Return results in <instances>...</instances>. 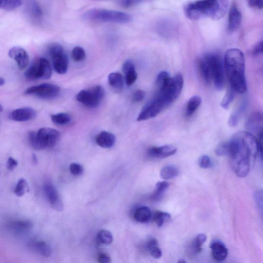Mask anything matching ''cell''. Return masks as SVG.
Masks as SVG:
<instances>
[{"mask_svg": "<svg viewBox=\"0 0 263 263\" xmlns=\"http://www.w3.org/2000/svg\"><path fill=\"white\" fill-rule=\"evenodd\" d=\"M199 164L201 168L208 169L212 166V162L209 156L203 155L200 158Z\"/></svg>", "mask_w": 263, "mask_h": 263, "instance_id": "obj_45", "label": "cell"}, {"mask_svg": "<svg viewBox=\"0 0 263 263\" xmlns=\"http://www.w3.org/2000/svg\"><path fill=\"white\" fill-rule=\"evenodd\" d=\"M224 67L231 88L240 94L245 93L247 86L243 53L237 49L228 50L225 56Z\"/></svg>", "mask_w": 263, "mask_h": 263, "instance_id": "obj_2", "label": "cell"}, {"mask_svg": "<svg viewBox=\"0 0 263 263\" xmlns=\"http://www.w3.org/2000/svg\"><path fill=\"white\" fill-rule=\"evenodd\" d=\"M82 17L86 20L118 24L128 23L132 20V16L125 12L100 9L87 11Z\"/></svg>", "mask_w": 263, "mask_h": 263, "instance_id": "obj_6", "label": "cell"}, {"mask_svg": "<svg viewBox=\"0 0 263 263\" xmlns=\"http://www.w3.org/2000/svg\"><path fill=\"white\" fill-rule=\"evenodd\" d=\"M171 219V215L167 212L157 211L154 217V221L159 227H162Z\"/></svg>", "mask_w": 263, "mask_h": 263, "instance_id": "obj_36", "label": "cell"}, {"mask_svg": "<svg viewBox=\"0 0 263 263\" xmlns=\"http://www.w3.org/2000/svg\"><path fill=\"white\" fill-rule=\"evenodd\" d=\"M207 236L205 234H199L193 243V249L196 253H200L202 250V247L206 241Z\"/></svg>", "mask_w": 263, "mask_h": 263, "instance_id": "obj_39", "label": "cell"}, {"mask_svg": "<svg viewBox=\"0 0 263 263\" xmlns=\"http://www.w3.org/2000/svg\"><path fill=\"white\" fill-rule=\"evenodd\" d=\"M213 257L217 261L225 260L228 255V250L225 245L220 241L215 240L210 245Z\"/></svg>", "mask_w": 263, "mask_h": 263, "instance_id": "obj_19", "label": "cell"}, {"mask_svg": "<svg viewBox=\"0 0 263 263\" xmlns=\"http://www.w3.org/2000/svg\"><path fill=\"white\" fill-rule=\"evenodd\" d=\"M36 115V111L31 108H20L12 111L9 118L15 122H27L33 119Z\"/></svg>", "mask_w": 263, "mask_h": 263, "instance_id": "obj_17", "label": "cell"}, {"mask_svg": "<svg viewBox=\"0 0 263 263\" xmlns=\"http://www.w3.org/2000/svg\"><path fill=\"white\" fill-rule=\"evenodd\" d=\"M200 75L206 84H209L212 80L209 66L205 58H200L197 61Z\"/></svg>", "mask_w": 263, "mask_h": 263, "instance_id": "obj_23", "label": "cell"}, {"mask_svg": "<svg viewBox=\"0 0 263 263\" xmlns=\"http://www.w3.org/2000/svg\"><path fill=\"white\" fill-rule=\"evenodd\" d=\"M69 171L74 176H80L84 172L83 166L79 163L73 162L69 165Z\"/></svg>", "mask_w": 263, "mask_h": 263, "instance_id": "obj_43", "label": "cell"}, {"mask_svg": "<svg viewBox=\"0 0 263 263\" xmlns=\"http://www.w3.org/2000/svg\"><path fill=\"white\" fill-rule=\"evenodd\" d=\"M235 92H236L233 89L231 88L229 89L224 97L223 100L221 103V106L225 109H228L229 106L233 102L235 97Z\"/></svg>", "mask_w": 263, "mask_h": 263, "instance_id": "obj_40", "label": "cell"}, {"mask_svg": "<svg viewBox=\"0 0 263 263\" xmlns=\"http://www.w3.org/2000/svg\"><path fill=\"white\" fill-rule=\"evenodd\" d=\"M5 83V79L3 78H0V84H1V86L4 85Z\"/></svg>", "mask_w": 263, "mask_h": 263, "instance_id": "obj_54", "label": "cell"}, {"mask_svg": "<svg viewBox=\"0 0 263 263\" xmlns=\"http://www.w3.org/2000/svg\"><path fill=\"white\" fill-rule=\"evenodd\" d=\"M169 185V184L165 181L158 182L156 185L155 190L151 197V199L156 202L160 201Z\"/></svg>", "mask_w": 263, "mask_h": 263, "instance_id": "obj_29", "label": "cell"}, {"mask_svg": "<svg viewBox=\"0 0 263 263\" xmlns=\"http://www.w3.org/2000/svg\"><path fill=\"white\" fill-rule=\"evenodd\" d=\"M116 142V137L114 134L107 131L99 133L96 137L97 144L103 148H110Z\"/></svg>", "mask_w": 263, "mask_h": 263, "instance_id": "obj_20", "label": "cell"}, {"mask_svg": "<svg viewBox=\"0 0 263 263\" xmlns=\"http://www.w3.org/2000/svg\"><path fill=\"white\" fill-rule=\"evenodd\" d=\"M105 96L104 87L95 86L91 89L84 90L78 93L76 97L77 101L90 108L98 107Z\"/></svg>", "mask_w": 263, "mask_h": 263, "instance_id": "obj_8", "label": "cell"}, {"mask_svg": "<svg viewBox=\"0 0 263 263\" xmlns=\"http://www.w3.org/2000/svg\"><path fill=\"white\" fill-rule=\"evenodd\" d=\"M158 34L164 38H171L178 34L176 25L169 20H162L156 25Z\"/></svg>", "mask_w": 263, "mask_h": 263, "instance_id": "obj_15", "label": "cell"}, {"mask_svg": "<svg viewBox=\"0 0 263 263\" xmlns=\"http://www.w3.org/2000/svg\"><path fill=\"white\" fill-rule=\"evenodd\" d=\"M123 71L125 74L126 83L128 86H131L135 83L137 79V73L134 64L130 61H127L124 64Z\"/></svg>", "mask_w": 263, "mask_h": 263, "instance_id": "obj_21", "label": "cell"}, {"mask_svg": "<svg viewBox=\"0 0 263 263\" xmlns=\"http://www.w3.org/2000/svg\"><path fill=\"white\" fill-rule=\"evenodd\" d=\"M156 84L159 88L157 94L170 105L180 95L184 85V78L181 73L172 78L168 72L161 71L157 77Z\"/></svg>", "mask_w": 263, "mask_h": 263, "instance_id": "obj_4", "label": "cell"}, {"mask_svg": "<svg viewBox=\"0 0 263 263\" xmlns=\"http://www.w3.org/2000/svg\"><path fill=\"white\" fill-rule=\"evenodd\" d=\"M108 82L113 88L117 90L123 89L124 85V77L119 73H112L109 75Z\"/></svg>", "mask_w": 263, "mask_h": 263, "instance_id": "obj_27", "label": "cell"}, {"mask_svg": "<svg viewBox=\"0 0 263 263\" xmlns=\"http://www.w3.org/2000/svg\"><path fill=\"white\" fill-rule=\"evenodd\" d=\"M247 3L251 8L257 10L263 9V0H247Z\"/></svg>", "mask_w": 263, "mask_h": 263, "instance_id": "obj_46", "label": "cell"}, {"mask_svg": "<svg viewBox=\"0 0 263 263\" xmlns=\"http://www.w3.org/2000/svg\"><path fill=\"white\" fill-rule=\"evenodd\" d=\"M32 248L35 252L45 257L51 256L52 253V249L50 246L43 241L34 242L32 245Z\"/></svg>", "mask_w": 263, "mask_h": 263, "instance_id": "obj_24", "label": "cell"}, {"mask_svg": "<svg viewBox=\"0 0 263 263\" xmlns=\"http://www.w3.org/2000/svg\"><path fill=\"white\" fill-rule=\"evenodd\" d=\"M86 57L85 50L80 46L75 47L71 52V57L76 62H80L84 60Z\"/></svg>", "mask_w": 263, "mask_h": 263, "instance_id": "obj_41", "label": "cell"}, {"mask_svg": "<svg viewBox=\"0 0 263 263\" xmlns=\"http://www.w3.org/2000/svg\"><path fill=\"white\" fill-rule=\"evenodd\" d=\"M242 21L241 13L236 4L234 3L231 6L229 12L228 25L229 31L231 33L236 31L240 28Z\"/></svg>", "mask_w": 263, "mask_h": 263, "instance_id": "obj_18", "label": "cell"}, {"mask_svg": "<svg viewBox=\"0 0 263 263\" xmlns=\"http://www.w3.org/2000/svg\"><path fill=\"white\" fill-rule=\"evenodd\" d=\"M246 128L253 132L259 133L263 128V114L260 113L252 114L246 123Z\"/></svg>", "mask_w": 263, "mask_h": 263, "instance_id": "obj_22", "label": "cell"}, {"mask_svg": "<svg viewBox=\"0 0 263 263\" xmlns=\"http://www.w3.org/2000/svg\"><path fill=\"white\" fill-rule=\"evenodd\" d=\"M70 115L67 113H61L52 115L51 119L56 125L63 126L68 124L71 121Z\"/></svg>", "mask_w": 263, "mask_h": 263, "instance_id": "obj_33", "label": "cell"}, {"mask_svg": "<svg viewBox=\"0 0 263 263\" xmlns=\"http://www.w3.org/2000/svg\"><path fill=\"white\" fill-rule=\"evenodd\" d=\"M245 106L242 105L240 109H238L235 113H234L230 117L228 123L230 126L234 127L235 126L238 121L241 114L242 113V111L244 110Z\"/></svg>", "mask_w": 263, "mask_h": 263, "instance_id": "obj_42", "label": "cell"}, {"mask_svg": "<svg viewBox=\"0 0 263 263\" xmlns=\"http://www.w3.org/2000/svg\"><path fill=\"white\" fill-rule=\"evenodd\" d=\"M18 165V162L13 157H10L7 162V168L11 170H14Z\"/></svg>", "mask_w": 263, "mask_h": 263, "instance_id": "obj_49", "label": "cell"}, {"mask_svg": "<svg viewBox=\"0 0 263 263\" xmlns=\"http://www.w3.org/2000/svg\"><path fill=\"white\" fill-rule=\"evenodd\" d=\"M259 139L258 141L259 151L261 154L263 160V128L258 134Z\"/></svg>", "mask_w": 263, "mask_h": 263, "instance_id": "obj_50", "label": "cell"}, {"mask_svg": "<svg viewBox=\"0 0 263 263\" xmlns=\"http://www.w3.org/2000/svg\"><path fill=\"white\" fill-rule=\"evenodd\" d=\"M202 103V99L198 96L193 97L189 101L186 110V114L187 116H192Z\"/></svg>", "mask_w": 263, "mask_h": 263, "instance_id": "obj_30", "label": "cell"}, {"mask_svg": "<svg viewBox=\"0 0 263 263\" xmlns=\"http://www.w3.org/2000/svg\"><path fill=\"white\" fill-rule=\"evenodd\" d=\"M228 147L233 170L238 177H246L258 152V141L251 133L241 131L232 136Z\"/></svg>", "mask_w": 263, "mask_h": 263, "instance_id": "obj_1", "label": "cell"}, {"mask_svg": "<svg viewBox=\"0 0 263 263\" xmlns=\"http://www.w3.org/2000/svg\"><path fill=\"white\" fill-rule=\"evenodd\" d=\"M207 61L216 88L218 91L223 89L224 86V68L221 58L214 54H208L204 57Z\"/></svg>", "mask_w": 263, "mask_h": 263, "instance_id": "obj_9", "label": "cell"}, {"mask_svg": "<svg viewBox=\"0 0 263 263\" xmlns=\"http://www.w3.org/2000/svg\"><path fill=\"white\" fill-rule=\"evenodd\" d=\"M9 57L15 60L21 70L27 68L30 64V57L28 52L22 47L15 46L9 52Z\"/></svg>", "mask_w": 263, "mask_h": 263, "instance_id": "obj_13", "label": "cell"}, {"mask_svg": "<svg viewBox=\"0 0 263 263\" xmlns=\"http://www.w3.org/2000/svg\"><path fill=\"white\" fill-rule=\"evenodd\" d=\"M22 0H0V8L6 11H12L19 8Z\"/></svg>", "mask_w": 263, "mask_h": 263, "instance_id": "obj_31", "label": "cell"}, {"mask_svg": "<svg viewBox=\"0 0 263 263\" xmlns=\"http://www.w3.org/2000/svg\"><path fill=\"white\" fill-rule=\"evenodd\" d=\"M228 6V0H199L188 4L184 11L186 16L191 20L204 18L218 20L225 16Z\"/></svg>", "mask_w": 263, "mask_h": 263, "instance_id": "obj_3", "label": "cell"}, {"mask_svg": "<svg viewBox=\"0 0 263 263\" xmlns=\"http://www.w3.org/2000/svg\"><path fill=\"white\" fill-rule=\"evenodd\" d=\"M140 1L141 0H123L122 4L125 7L128 8L134 5Z\"/></svg>", "mask_w": 263, "mask_h": 263, "instance_id": "obj_52", "label": "cell"}, {"mask_svg": "<svg viewBox=\"0 0 263 263\" xmlns=\"http://www.w3.org/2000/svg\"><path fill=\"white\" fill-rule=\"evenodd\" d=\"M60 91L59 86L52 83H44L30 87L26 90L25 94L35 95L42 99L49 100L57 97Z\"/></svg>", "mask_w": 263, "mask_h": 263, "instance_id": "obj_12", "label": "cell"}, {"mask_svg": "<svg viewBox=\"0 0 263 263\" xmlns=\"http://www.w3.org/2000/svg\"><path fill=\"white\" fill-rule=\"evenodd\" d=\"M98 261L100 263H109L111 261L110 256L107 253H101L98 255Z\"/></svg>", "mask_w": 263, "mask_h": 263, "instance_id": "obj_48", "label": "cell"}, {"mask_svg": "<svg viewBox=\"0 0 263 263\" xmlns=\"http://www.w3.org/2000/svg\"><path fill=\"white\" fill-rule=\"evenodd\" d=\"M48 53L51 57L55 70L60 75L66 73L68 60L63 47L59 44L53 43L50 45Z\"/></svg>", "mask_w": 263, "mask_h": 263, "instance_id": "obj_10", "label": "cell"}, {"mask_svg": "<svg viewBox=\"0 0 263 263\" xmlns=\"http://www.w3.org/2000/svg\"><path fill=\"white\" fill-rule=\"evenodd\" d=\"M37 158L35 154L33 155V161L34 163L36 164L37 163Z\"/></svg>", "mask_w": 263, "mask_h": 263, "instance_id": "obj_53", "label": "cell"}, {"mask_svg": "<svg viewBox=\"0 0 263 263\" xmlns=\"http://www.w3.org/2000/svg\"><path fill=\"white\" fill-rule=\"evenodd\" d=\"M27 6L29 13L33 17L39 18L42 16V10L36 0H28Z\"/></svg>", "mask_w": 263, "mask_h": 263, "instance_id": "obj_28", "label": "cell"}, {"mask_svg": "<svg viewBox=\"0 0 263 263\" xmlns=\"http://www.w3.org/2000/svg\"><path fill=\"white\" fill-rule=\"evenodd\" d=\"M98 242L102 244L110 245L113 241V237L112 233L106 230H101L98 234Z\"/></svg>", "mask_w": 263, "mask_h": 263, "instance_id": "obj_34", "label": "cell"}, {"mask_svg": "<svg viewBox=\"0 0 263 263\" xmlns=\"http://www.w3.org/2000/svg\"><path fill=\"white\" fill-rule=\"evenodd\" d=\"M254 55L263 54V41L255 46L253 50Z\"/></svg>", "mask_w": 263, "mask_h": 263, "instance_id": "obj_51", "label": "cell"}, {"mask_svg": "<svg viewBox=\"0 0 263 263\" xmlns=\"http://www.w3.org/2000/svg\"><path fill=\"white\" fill-rule=\"evenodd\" d=\"M179 174L178 168L173 164L163 167L160 171V177L163 180H170L178 176Z\"/></svg>", "mask_w": 263, "mask_h": 263, "instance_id": "obj_26", "label": "cell"}, {"mask_svg": "<svg viewBox=\"0 0 263 263\" xmlns=\"http://www.w3.org/2000/svg\"><path fill=\"white\" fill-rule=\"evenodd\" d=\"M148 249L151 255L154 258H159L162 256V252L159 248L158 243L156 239L151 238L147 243Z\"/></svg>", "mask_w": 263, "mask_h": 263, "instance_id": "obj_32", "label": "cell"}, {"mask_svg": "<svg viewBox=\"0 0 263 263\" xmlns=\"http://www.w3.org/2000/svg\"><path fill=\"white\" fill-rule=\"evenodd\" d=\"M44 193L52 207L57 211L64 209V204L57 189L51 184H47L44 186Z\"/></svg>", "mask_w": 263, "mask_h": 263, "instance_id": "obj_14", "label": "cell"}, {"mask_svg": "<svg viewBox=\"0 0 263 263\" xmlns=\"http://www.w3.org/2000/svg\"><path fill=\"white\" fill-rule=\"evenodd\" d=\"M60 133L51 128H42L37 132L30 131L28 134V140L30 146L37 150L51 149L59 141Z\"/></svg>", "mask_w": 263, "mask_h": 263, "instance_id": "obj_5", "label": "cell"}, {"mask_svg": "<svg viewBox=\"0 0 263 263\" xmlns=\"http://www.w3.org/2000/svg\"><path fill=\"white\" fill-rule=\"evenodd\" d=\"M29 192L30 188L27 181L24 179H20L15 188V194L17 197H21Z\"/></svg>", "mask_w": 263, "mask_h": 263, "instance_id": "obj_37", "label": "cell"}, {"mask_svg": "<svg viewBox=\"0 0 263 263\" xmlns=\"http://www.w3.org/2000/svg\"><path fill=\"white\" fill-rule=\"evenodd\" d=\"M169 105L162 97L157 94L142 109L137 117V121H145L155 117Z\"/></svg>", "mask_w": 263, "mask_h": 263, "instance_id": "obj_11", "label": "cell"}, {"mask_svg": "<svg viewBox=\"0 0 263 263\" xmlns=\"http://www.w3.org/2000/svg\"><path fill=\"white\" fill-rule=\"evenodd\" d=\"M30 80L38 79H49L52 75V68L48 60L44 58H37L34 60L25 74Z\"/></svg>", "mask_w": 263, "mask_h": 263, "instance_id": "obj_7", "label": "cell"}, {"mask_svg": "<svg viewBox=\"0 0 263 263\" xmlns=\"http://www.w3.org/2000/svg\"><path fill=\"white\" fill-rule=\"evenodd\" d=\"M33 227L32 223L29 220L19 221L13 225L14 229L18 232H25L30 230Z\"/></svg>", "mask_w": 263, "mask_h": 263, "instance_id": "obj_35", "label": "cell"}, {"mask_svg": "<svg viewBox=\"0 0 263 263\" xmlns=\"http://www.w3.org/2000/svg\"><path fill=\"white\" fill-rule=\"evenodd\" d=\"M134 218L138 223H147L151 218V210L149 208L146 206L140 207L135 211Z\"/></svg>", "mask_w": 263, "mask_h": 263, "instance_id": "obj_25", "label": "cell"}, {"mask_svg": "<svg viewBox=\"0 0 263 263\" xmlns=\"http://www.w3.org/2000/svg\"><path fill=\"white\" fill-rule=\"evenodd\" d=\"M177 152V149L172 146L165 145L154 147L148 150V155L152 158H164L173 155Z\"/></svg>", "mask_w": 263, "mask_h": 263, "instance_id": "obj_16", "label": "cell"}, {"mask_svg": "<svg viewBox=\"0 0 263 263\" xmlns=\"http://www.w3.org/2000/svg\"><path fill=\"white\" fill-rule=\"evenodd\" d=\"M228 142L220 144L216 149V153L218 156H225L228 155Z\"/></svg>", "mask_w": 263, "mask_h": 263, "instance_id": "obj_44", "label": "cell"}, {"mask_svg": "<svg viewBox=\"0 0 263 263\" xmlns=\"http://www.w3.org/2000/svg\"><path fill=\"white\" fill-rule=\"evenodd\" d=\"M254 199L260 217L263 222V189L255 192Z\"/></svg>", "mask_w": 263, "mask_h": 263, "instance_id": "obj_38", "label": "cell"}, {"mask_svg": "<svg viewBox=\"0 0 263 263\" xmlns=\"http://www.w3.org/2000/svg\"><path fill=\"white\" fill-rule=\"evenodd\" d=\"M146 95L145 92L141 90H137L133 94L132 101L134 103H138L142 101Z\"/></svg>", "mask_w": 263, "mask_h": 263, "instance_id": "obj_47", "label": "cell"}]
</instances>
